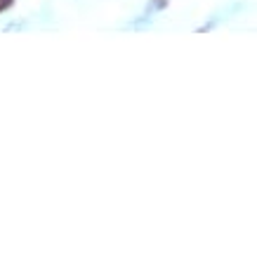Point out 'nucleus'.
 I'll list each match as a JSON object with an SVG mask.
<instances>
[{
  "mask_svg": "<svg viewBox=\"0 0 257 257\" xmlns=\"http://www.w3.org/2000/svg\"><path fill=\"white\" fill-rule=\"evenodd\" d=\"M151 24H154L151 15H142V17H137V19H133V22L127 24V29H133V31H142V29H149Z\"/></svg>",
  "mask_w": 257,
  "mask_h": 257,
  "instance_id": "obj_1",
  "label": "nucleus"
},
{
  "mask_svg": "<svg viewBox=\"0 0 257 257\" xmlns=\"http://www.w3.org/2000/svg\"><path fill=\"white\" fill-rule=\"evenodd\" d=\"M168 5H170V0H149V3H147V15H156V12H163Z\"/></svg>",
  "mask_w": 257,
  "mask_h": 257,
  "instance_id": "obj_2",
  "label": "nucleus"
},
{
  "mask_svg": "<svg viewBox=\"0 0 257 257\" xmlns=\"http://www.w3.org/2000/svg\"><path fill=\"white\" fill-rule=\"evenodd\" d=\"M12 5H15V0H0V12H8Z\"/></svg>",
  "mask_w": 257,
  "mask_h": 257,
  "instance_id": "obj_3",
  "label": "nucleus"
}]
</instances>
